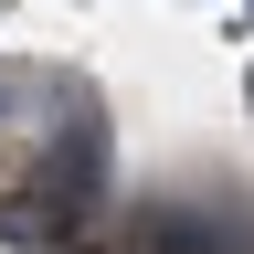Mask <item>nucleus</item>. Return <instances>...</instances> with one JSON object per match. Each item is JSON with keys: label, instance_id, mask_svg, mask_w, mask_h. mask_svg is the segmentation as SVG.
<instances>
[{"label": "nucleus", "instance_id": "1", "mask_svg": "<svg viewBox=\"0 0 254 254\" xmlns=\"http://www.w3.org/2000/svg\"><path fill=\"white\" fill-rule=\"evenodd\" d=\"M159 254H233V233H212V222H159Z\"/></svg>", "mask_w": 254, "mask_h": 254}]
</instances>
